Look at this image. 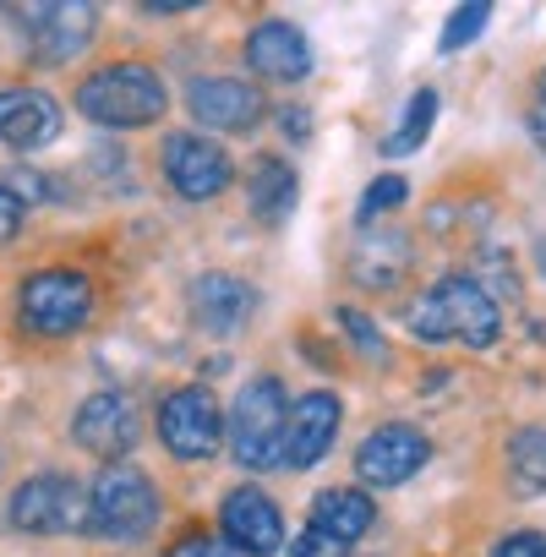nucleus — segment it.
<instances>
[{"instance_id": "nucleus-23", "label": "nucleus", "mask_w": 546, "mask_h": 557, "mask_svg": "<svg viewBox=\"0 0 546 557\" xmlns=\"http://www.w3.org/2000/svg\"><path fill=\"white\" fill-rule=\"evenodd\" d=\"M410 197V186H405V175H377L367 191H361V224H372L377 213H388V208H399Z\"/></svg>"}, {"instance_id": "nucleus-1", "label": "nucleus", "mask_w": 546, "mask_h": 557, "mask_svg": "<svg viewBox=\"0 0 546 557\" xmlns=\"http://www.w3.org/2000/svg\"><path fill=\"white\" fill-rule=\"evenodd\" d=\"M405 323H410V334L426 339V345H470V350H486V345H497V334H502L497 301L475 285L470 273L437 278V285L410 307Z\"/></svg>"}, {"instance_id": "nucleus-8", "label": "nucleus", "mask_w": 546, "mask_h": 557, "mask_svg": "<svg viewBox=\"0 0 546 557\" xmlns=\"http://www.w3.org/2000/svg\"><path fill=\"white\" fill-rule=\"evenodd\" d=\"M159 437L175 459H213L224 448V410L208 388H175L159 410Z\"/></svg>"}, {"instance_id": "nucleus-19", "label": "nucleus", "mask_w": 546, "mask_h": 557, "mask_svg": "<svg viewBox=\"0 0 546 557\" xmlns=\"http://www.w3.org/2000/svg\"><path fill=\"white\" fill-rule=\"evenodd\" d=\"M372 519H377V508H372V497H367L361 486H328V492L312 503V530H323V535L339 541V546L361 541V535L372 530Z\"/></svg>"}, {"instance_id": "nucleus-10", "label": "nucleus", "mask_w": 546, "mask_h": 557, "mask_svg": "<svg viewBox=\"0 0 546 557\" xmlns=\"http://www.w3.org/2000/svg\"><path fill=\"white\" fill-rule=\"evenodd\" d=\"M219 524L240 557H280L285 552V513L262 486H235L219 508Z\"/></svg>"}, {"instance_id": "nucleus-16", "label": "nucleus", "mask_w": 546, "mask_h": 557, "mask_svg": "<svg viewBox=\"0 0 546 557\" xmlns=\"http://www.w3.org/2000/svg\"><path fill=\"white\" fill-rule=\"evenodd\" d=\"M61 137V104L39 88H0V143L34 153Z\"/></svg>"}, {"instance_id": "nucleus-15", "label": "nucleus", "mask_w": 546, "mask_h": 557, "mask_svg": "<svg viewBox=\"0 0 546 557\" xmlns=\"http://www.w3.org/2000/svg\"><path fill=\"white\" fill-rule=\"evenodd\" d=\"M246 66H251L257 77H268V83H301V77L312 72V45H307V34H301L296 23L268 17V23H257L251 39H246Z\"/></svg>"}, {"instance_id": "nucleus-30", "label": "nucleus", "mask_w": 546, "mask_h": 557, "mask_svg": "<svg viewBox=\"0 0 546 557\" xmlns=\"http://www.w3.org/2000/svg\"><path fill=\"white\" fill-rule=\"evenodd\" d=\"M541 110H546V72H541Z\"/></svg>"}, {"instance_id": "nucleus-11", "label": "nucleus", "mask_w": 546, "mask_h": 557, "mask_svg": "<svg viewBox=\"0 0 546 557\" xmlns=\"http://www.w3.org/2000/svg\"><path fill=\"white\" fill-rule=\"evenodd\" d=\"M426 459H432L426 432L394 421V426H377V432L356 448V475H361L367 486H405V481H415V475L426 470Z\"/></svg>"}, {"instance_id": "nucleus-2", "label": "nucleus", "mask_w": 546, "mask_h": 557, "mask_svg": "<svg viewBox=\"0 0 546 557\" xmlns=\"http://www.w3.org/2000/svg\"><path fill=\"white\" fill-rule=\"evenodd\" d=\"M77 110H83V121H94L104 132H142V126L164 121L170 88H164V77L153 66L115 61V66H99L94 77H83Z\"/></svg>"}, {"instance_id": "nucleus-18", "label": "nucleus", "mask_w": 546, "mask_h": 557, "mask_svg": "<svg viewBox=\"0 0 546 557\" xmlns=\"http://www.w3.org/2000/svg\"><path fill=\"white\" fill-rule=\"evenodd\" d=\"M246 197H251V213L262 224H285L296 213V197H301V181H296V164L290 159H251V175H246Z\"/></svg>"}, {"instance_id": "nucleus-25", "label": "nucleus", "mask_w": 546, "mask_h": 557, "mask_svg": "<svg viewBox=\"0 0 546 557\" xmlns=\"http://www.w3.org/2000/svg\"><path fill=\"white\" fill-rule=\"evenodd\" d=\"M170 557H240V552L229 541H219V535H181L170 546Z\"/></svg>"}, {"instance_id": "nucleus-21", "label": "nucleus", "mask_w": 546, "mask_h": 557, "mask_svg": "<svg viewBox=\"0 0 546 557\" xmlns=\"http://www.w3.org/2000/svg\"><path fill=\"white\" fill-rule=\"evenodd\" d=\"M513 459V486L519 492H546V426H524L508 448Z\"/></svg>"}, {"instance_id": "nucleus-7", "label": "nucleus", "mask_w": 546, "mask_h": 557, "mask_svg": "<svg viewBox=\"0 0 546 557\" xmlns=\"http://www.w3.org/2000/svg\"><path fill=\"white\" fill-rule=\"evenodd\" d=\"M17 28H23V45L39 66H66L77 61L94 34H99V7L88 0H50V7H23L17 12Z\"/></svg>"}, {"instance_id": "nucleus-6", "label": "nucleus", "mask_w": 546, "mask_h": 557, "mask_svg": "<svg viewBox=\"0 0 546 557\" xmlns=\"http://www.w3.org/2000/svg\"><path fill=\"white\" fill-rule=\"evenodd\" d=\"M12 524L28 530V535H83L88 530V492L61 475V470H45V475H28L12 503H7Z\"/></svg>"}, {"instance_id": "nucleus-3", "label": "nucleus", "mask_w": 546, "mask_h": 557, "mask_svg": "<svg viewBox=\"0 0 546 557\" xmlns=\"http://www.w3.org/2000/svg\"><path fill=\"white\" fill-rule=\"evenodd\" d=\"M285 426H290V399L280 377H251L224 421V443L240 470H273L285 454Z\"/></svg>"}, {"instance_id": "nucleus-5", "label": "nucleus", "mask_w": 546, "mask_h": 557, "mask_svg": "<svg viewBox=\"0 0 546 557\" xmlns=\"http://www.w3.org/2000/svg\"><path fill=\"white\" fill-rule=\"evenodd\" d=\"M159 524V492L132 465H104L88 492V530L110 541H142Z\"/></svg>"}, {"instance_id": "nucleus-9", "label": "nucleus", "mask_w": 546, "mask_h": 557, "mask_svg": "<svg viewBox=\"0 0 546 557\" xmlns=\"http://www.w3.org/2000/svg\"><path fill=\"white\" fill-rule=\"evenodd\" d=\"M164 181H170L186 202H213V197L235 181V164H229V153H224L213 137H202V132H175V137L164 143Z\"/></svg>"}, {"instance_id": "nucleus-27", "label": "nucleus", "mask_w": 546, "mask_h": 557, "mask_svg": "<svg viewBox=\"0 0 546 557\" xmlns=\"http://www.w3.org/2000/svg\"><path fill=\"white\" fill-rule=\"evenodd\" d=\"M339 323H345V329L356 334V345H361L367 356H377V361H388V350H383V334H377V329H372V323H367L361 312H350V307H345V312H339Z\"/></svg>"}, {"instance_id": "nucleus-4", "label": "nucleus", "mask_w": 546, "mask_h": 557, "mask_svg": "<svg viewBox=\"0 0 546 557\" xmlns=\"http://www.w3.org/2000/svg\"><path fill=\"white\" fill-rule=\"evenodd\" d=\"M94 318V285L77 268H39L17 290V323L39 339H66Z\"/></svg>"}, {"instance_id": "nucleus-29", "label": "nucleus", "mask_w": 546, "mask_h": 557, "mask_svg": "<svg viewBox=\"0 0 546 557\" xmlns=\"http://www.w3.org/2000/svg\"><path fill=\"white\" fill-rule=\"evenodd\" d=\"M530 132H535V143H541V148H546V110H541V115H535V121H530Z\"/></svg>"}, {"instance_id": "nucleus-17", "label": "nucleus", "mask_w": 546, "mask_h": 557, "mask_svg": "<svg viewBox=\"0 0 546 557\" xmlns=\"http://www.w3.org/2000/svg\"><path fill=\"white\" fill-rule=\"evenodd\" d=\"M257 312V290L235 273H202L191 285V318L202 334H235Z\"/></svg>"}, {"instance_id": "nucleus-24", "label": "nucleus", "mask_w": 546, "mask_h": 557, "mask_svg": "<svg viewBox=\"0 0 546 557\" xmlns=\"http://www.w3.org/2000/svg\"><path fill=\"white\" fill-rule=\"evenodd\" d=\"M23 224H28V202H23V191L0 186V240H17Z\"/></svg>"}, {"instance_id": "nucleus-26", "label": "nucleus", "mask_w": 546, "mask_h": 557, "mask_svg": "<svg viewBox=\"0 0 546 557\" xmlns=\"http://www.w3.org/2000/svg\"><path fill=\"white\" fill-rule=\"evenodd\" d=\"M492 557H546V535L541 530H519V535H502L492 546Z\"/></svg>"}, {"instance_id": "nucleus-22", "label": "nucleus", "mask_w": 546, "mask_h": 557, "mask_svg": "<svg viewBox=\"0 0 546 557\" xmlns=\"http://www.w3.org/2000/svg\"><path fill=\"white\" fill-rule=\"evenodd\" d=\"M486 23H492V7H459L454 17H448V28H443V39H437V50L443 55H454V50H464V45H475L481 34H486Z\"/></svg>"}, {"instance_id": "nucleus-13", "label": "nucleus", "mask_w": 546, "mask_h": 557, "mask_svg": "<svg viewBox=\"0 0 546 557\" xmlns=\"http://www.w3.org/2000/svg\"><path fill=\"white\" fill-rule=\"evenodd\" d=\"M339 416H345V405H339L328 388L296 399V405H290V426H285V454H280V465L312 470L318 459H328V448H334V437H339Z\"/></svg>"}, {"instance_id": "nucleus-12", "label": "nucleus", "mask_w": 546, "mask_h": 557, "mask_svg": "<svg viewBox=\"0 0 546 557\" xmlns=\"http://www.w3.org/2000/svg\"><path fill=\"white\" fill-rule=\"evenodd\" d=\"M72 437H77V448H88L94 459H104V465H121L132 448H137V437H142V421H137V405L126 399V394H94L83 410H77V421H72Z\"/></svg>"}, {"instance_id": "nucleus-28", "label": "nucleus", "mask_w": 546, "mask_h": 557, "mask_svg": "<svg viewBox=\"0 0 546 557\" xmlns=\"http://www.w3.org/2000/svg\"><path fill=\"white\" fill-rule=\"evenodd\" d=\"M290 557H345V546H339V541H328L323 530H307V535H296Z\"/></svg>"}, {"instance_id": "nucleus-14", "label": "nucleus", "mask_w": 546, "mask_h": 557, "mask_svg": "<svg viewBox=\"0 0 546 557\" xmlns=\"http://www.w3.org/2000/svg\"><path fill=\"white\" fill-rule=\"evenodd\" d=\"M186 110L197 126L213 132H251L262 121V94L246 77H197L186 94Z\"/></svg>"}, {"instance_id": "nucleus-20", "label": "nucleus", "mask_w": 546, "mask_h": 557, "mask_svg": "<svg viewBox=\"0 0 546 557\" xmlns=\"http://www.w3.org/2000/svg\"><path fill=\"white\" fill-rule=\"evenodd\" d=\"M432 121H437V94H432V88H415L410 104H405V115H399V132L383 143V153H388V159L415 153V148L432 137Z\"/></svg>"}]
</instances>
